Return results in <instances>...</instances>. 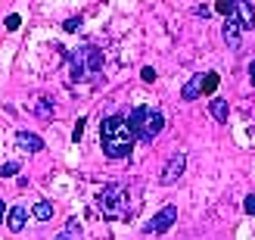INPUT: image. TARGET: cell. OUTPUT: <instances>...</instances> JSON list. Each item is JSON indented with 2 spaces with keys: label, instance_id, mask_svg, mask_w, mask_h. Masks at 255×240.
I'll list each match as a JSON object with an SVG mask.
<instances>
[{
  "label": "cell",
  "instance_id": "603a6c76",
  "mask_svg": "<svg viewBox=\"0 0 255 240\" xmlns=\"http://www.w3.org/2000/svg\"><path fill=\"white\" fill-rule=\"evenodd\" d=\"M78 25H81V19H66V25H62V28H66V31H75Z\"/></svg>",
  "mask_w": 255,
  "mask_h": 240
},
{
  "label": "cell",
  "instance_id": "3957f363",
  "mask_svg": "<svg viewBox=\"0 0 255 240\" xmlns=\"http://www.w3.org/2000/svg\"><path fill=\"white\" fill-rule=\"evenodd\" d=\"M97 206L100 212H103L106 219H131V212H134V203H131V191L122 184H106L103 191L97 194Z\"/></svg>",
  "mask_w": 255,
  "mask_h": 240
},
{
  "label": "cell",
  "instance_id": "7a4b0ae2",
  "mask_svg": "<svg viewBox=\"0 0 255 240\" xmlns=\"http://www.w3.org/2000/svg\"><path fill=\"white\" fill-rule=\"evenodd\" d=\"M100 69H103V50H97L94 44H81L69 53L72 81H94Z\"/></svg>",
  "mask_w": 255,
  "mask_h": 240
},
{
  "label": "cell",
  "instance_id": "4fadbf2b",
  "mask_svg": "<svg viewBox=\"0 0 255 240\" xmlns=\"http://www.w3.org/2000/svg\"><path fill=\"white\" fill-rule=\"evenodd\" d=\"M146 112H149V106H137L131 116H128V125H131V131H134V137H137V131H140V125H143V119H146Z\"/></svg>",
  "mask_w": 255,
  "mask_h": 240
},
{
  "label": "cell",
  "instance_id": "6da1fadb",
  "mask_svg": "<svg viewBox=\"0 0 255 240\" xmlns=\"http://www.w3.org/2000/svg\"><path fill=\"white\" fill-rule=\"evenodd\" d=\"M134 141L137 137L125 116H109L100 125V147H103V153L109 159H125L134 150Z\"/></svg>",
  "mask_w": 255,
  "mask_h": 240
},
{
  "label": "cell",
  "instance_id": "9c48e42d",
  "mask_svg": "<svg viewBox=\"0 0 255 240\" xmlns=\"http://www.w3.org/2000/svg\"><path fill=\"white\" fill-rule=\"evenodd\" d=\"M25 222H28V206H12L9 209V219H6V228L19 234L25 228Z\"/></svg>",
  "mask_w": 255,
  "mask_h": 240
},
{
  "label": "cell",
  "instance_id": "7402d4cb",
  "mask_svg": "<svg viewBox=\"0 0 255 240\" xmlns=\"http://www.w3.org/2000/svg\"><path fill=\"white\" fill-rule=\"evenodd\" d=\"M243 209L249 212V216H255V197H246V203H243Z\"/></svg>",
  "mask_w": 255,
  "mask_h": 240
},
{
  "label": "cell",
  "instance_id": "5bb4252c",
  "mask_svg": "<svg viewBox=\"0 0 255 240\" xmlns=\"http://www.w3.org/2000/svg\"><path fill=\"white\" fill-rule=\"evenodd\" d=\"M31 216H34L37 222H50V219H53V206H50L47 200H41V203L31 209Z\"/></svg>",
  "mask_w": 255,
  "mask_h": 240
},
{
  "label": "cell",
  "instance_id": "4316f807",
  "mask_svg": "<svg viewBox=\"0 0 255 240\" xmlns=\"http://www.w3.org/2000/svg\"><path fill=\"white\" fill-rule=\"evenodd\" d=\"M3 212H6V206H3V200H0V222H3Z\"/></svg>",
  "mask_w": 255,
  "mask_h": 240
},
{
  "label": "cell",
  "instance_id": "9a60e30c",
  "mask_svg": "<svg viewBox=\"0 0 255 240\" xmlns=\"http://www.w3.org/2000/svg\"><path fill=\"white\" fill-rule=\"evenodd\" d=\"M53 240H78V222L72 219V222H69V228L62 231V234H56Z\"/></svg>",
  "mask_w": 255,
  "mask_h": 240
},
{
  "label": "cell",
  "instance_id": "484cf974",
  "mask_svg": "<svg viewBox=\"0 0 255 240\" xmlns=\"http://www.w3.org/2000/svg\"><path fill=\"white\" fill-rule=\"evenodd\" d=\"M249 81H252V87H255V62L249 66Z\"/></svg>",
  "mask_w": 255,
  "mask_h": 240
},
{
  "label": "cell",
  "instance_id": "ffe728a7",
  "mask_svg": "<svg viewBox=\"0 0 255 240\" xmlns=\"http://www.w3.org/2000/svg\"><path fill=\"white\" fill-rule=\"evenodd\" d=\"M81 134H84V119H78V125H75V131H72V137H75V141H81Z\"/></svg>",
  "mask_w": 255,
  "mask_h": 240
},
{
  "label": "cell",
  "instance_id": "7c38bea8",
  "mask_svg": "<svg viewBox=\"0 0 255 240\" xmlns=\"http://www.w3.org/2000/svg\"><path fill=\"white\" fill-rule=\"evenodd\" d=\"M202 78H206V75H193V78H190V81L184 84L181 97H184V100H196V97L202 94Z\"/></svg>",
  "mask_w": 255,
  "mask_h": 240
},
{
  "label": "cell",
  "instance_id": "d6986e66",
  "mask_svg": "<svg viewBox=\"0 0 255 240\" xmlns=\"http://www.w3.org/2000/svg\"><path fill=\"white\" fill-rule=\"evenodd\" d=\"M16 172H19V162H6V166L0 169V175H3V178H6V175H16Z\"/></svg>",
  "mask_w": 255,
  "mask_h": 240
},
{
  "label": "cell",
  "instance_id": "d4e9b609",
  "mask_svg": "<svg viewBox=\"0 0 255 240\" xmlns=\"http://www.w3.org/2000/svg\"><path fill=\"white\" fill-rule=\"evenodd\" d=\"M193 12H196V16H202V19H206V16H209V12H212V9H209V6H196Z\"/></svg>",
  "mask_w": 255,
  "mask_h": 240
},
{
  "label": "cell",
  "instance_id": "cb8c5ba5",
  "mask_svg": "<svg viewBox=\"0 0 255 240\" xmlns=\"http://www.w3.org/2000/svg\"><path fill=\"white\" fill-rule=\"evenodd\" d=\"M6 28L16 31V28H19V16H9V19H6Z\"/></svg>",
  "mask_w": 255,
  "mask_h": 240
},
{
  "label": "cell",
  "instance_id": "44dd1931",
  "mask_svg": "<svg viewBox=\"0 0 255 240\" xmlns=\"http://www.w3.org/2000/svg\"><path fill=\"white\" fill-rule=\"evenodd\" d=\"M140 75H143V81H156V69H152V66H146Z\"/></svg>",
  "mask_w": 255,
  "mask_h": 240
},
{
  "label": "cell",
  "instance_id": "e0dca14e",
  "mask_svg": "<svg viewBox=\"0 0 255 240\" xmlns=\"http://www.w3.org/2000/svg\"><path fill=\"white\" fill-rule=\"evenodd\" d=\"M215 12H221V16L231 19L234 16V3H231V0H221V3H215Z\"/></svg>",
  "mask_w": 255,
  "mask_h": 240
},
{
  "label": "cell",
  "instance_id": "30bf717a",
  "mask_svg": "<svg viewBox=\"0 0 255 240\" xmlns=\"http://www.w3.org/2000/svg\"><path fill=\"white\" fill-rule=\"evenodd\" d=\"M16 144L22 147V150H28V153H37V150H44V141L37 134H31V131H19L16 134Z\"/></svg>",
  "mask_w": 255,
  "mask_h": 240
},
{
  "label": "cell",
  "instance_id": "ba28073f",
  "mask_svg": "<svg viewBox=\"0 0 255 240\" xmlns=\"http://www.w3.org/2000/svg\"><path fill=\"white\" fill-rule=\"evenodd\" d=\"M234 12H237V22H240V28H243V31H252L255 28V9L246 3V0H237Z\"/></svg>",
  "mask_w": 255,
  "mask_h": 240
},
{
  "label": "cell",
  "instance_id": "52a82bcc",
  "mask_svg": "<svg viewBox=\"0 0 255 240\" xmlns=\"http://www.w3.org/2000/svg\"><path fill=\"white\" fill-rule=\"evenodd\" d=\"M224 41H227V47H231L234 53H237L240 47H243V28H240L237 16H231V19L224 22Z\"/></svg>",
  "mask_w": 255,
  "mask_h": 240
},
{
  "label": "cell",
  "instance_id": "2e32d148",
  "mask_svg": "<svg viewBox=\"0 0 255 240\" xmlns=\"http://www.w3.org/2000/svg\"><path fill=\"white\" fill-rule=\"evenodd\" d=\"M215 87H218V75H215V72H206V78H202V91L212 94Z\"/></svg>",
  "mask_w": 255,
  "mask_h": 240
},
{
  "label": "cell",
  "instance_id": "ac0fdd59",
  "mask_svg": "<svg viewBox=\"0 0 255 240\" xmlns=\"http://www.w3.org/2000/svg\"><path fill=\"white\" fill-rule=\"evenodd\" d=\"M37 116H44V119L53 116V109H50V100H47V97H41V103H37Z\"/></svg>",
  "mask_w": 255,
  "mask_h": 240
},
{
  "label": "cell",
  "instance_id": "8992f818",
  "mask_svg": "<svg viewBox=\"0 0 255 240\" xmlns=\"http://www.w3.org/2000/svg\"><path fill=\"white\" fill-rule=\"evenodd\" d=\"M184 169H187V156H184V153H174L168 162H165V169H162V175H159V181H162V184H174V181L184 175Z\"/></svg>",
  "mask_w": 255,
  "mask_h": 240
},
{
  "label": "cell",
  "instance_id": "5b68a950",
  "mask_svg": "<svg viewBox=\"0 0 255 240\" xmlns=\"http://www.w3.org/2000/svg\"><path fill=\"white\" fill-rule=\"evenodd\" d=\"M174 222H177V206H165V209H159L156 216L149 219V225H146L143 231H146V234H165Z\"/></svg>",
  "mask_w": 255,
  "mask_h": 240
},
{
  "label": "cell",
  "instance_id": "8fae6325",
  "mask_svg": "<svg viewBox=\"0 0 255 240\" xmlns=\"http://www.w3.org/2000/svg\"><path fill=\"white\" fill-rule=\"evenodd\" d=\"M209 112H212V119L215 122H227V100H221V97H212L209 100Z\"/></svg>",
  "mask_w": 255,
  "mask_h": 240
},
{
  "label": "cell",
  "instance_id": "277c9868",
  "mask_svg": "<svg viewBox=\"0 0 255 240\" xmlns=\"http://www.w3.org/2000/svg\"><path fill=\"white\" fill-rule=\"evenodd\" d=\"M162 125H165V116H162L159 109H149V112H146V119H143V125H140V131H137V141L152 144V141L159 137Z\"/></svg>",
  "mask_w": 255,
  "mask_h": 240
}]
</instances>
